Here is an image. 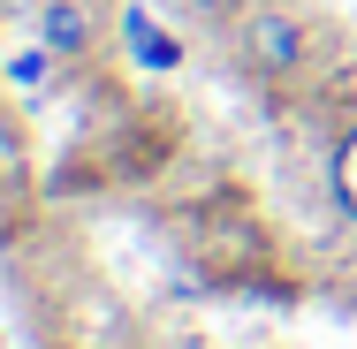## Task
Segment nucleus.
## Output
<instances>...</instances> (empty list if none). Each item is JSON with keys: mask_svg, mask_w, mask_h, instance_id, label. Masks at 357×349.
Instances as JSON below:
<instances>
[{"mask_svg": "<svg viewBox=\"0 0 357 349\" xmlns=\"http://www.w3.org/2000/svg\"><path fill=\"white\" fill-rule=\"evenodd\" d=\"M312 54H319V31L304 0H243L228 15V61L259 91H289L296 76H312Z\"/></svg>", "mask_w": 357, "mask_h": 349, "instance_id": "obj_1", "label": "nucleus"}, {"mask_svg": "<svg viewBox=\"0 0 357 349\" xmlns=\"http://www.w3.org/2000/svg\"><path fill=\"white\" fill-rule=\"evenodd\" d=\"M114 0H38V38L61 54V69H91L114 46Z\"/></svg>", "mask_w": 357, "mask_h": 349, "instance_id": "obj_2", "label": "nucleus"}, {"mask_svg": "<svg viewBox=\"0 0 357 349\" xmlns=\"http://www.w3.org/2000/svg\"><path fill=\"white\" fill-rule=\"evenodd\" d=\"M54 69H61V54H54L46 38H31V46H15V54L0 61V84H8L15 99H46V91H54Z\"/></svg>", "mask_w": 357, "mask_h": 349, "instance_id": "obj_3", "label": "nucleus"}, {"mask_svg": "<svg viewBox=\"0 0 357 349\" xmlns=\"http://www.w3.org/2000/svg\"><path fill=\"white\" fill-rule=\"evenodd\" d=\"M122 23H130V46H137V61H152V69H175V61H183V46H175L167 31H152L144 15H122Z\"/></svg>", "mask_w": 357, "mask_h": 349, "instance_id": "obj_4", "label": "nucleus"}, {"mask_svg": "<svg viewBox=\"0 0 357 349\" xmlns=\"http://www.w3.org/2000/svg\"><path fill=\"white\" fill-rule=\"evenodd\" d=\"M0 175H8V183H23V144L8 137V122H0Z\"/></svg>", "mask_w": 357, "mask_h": 349, "instance_id": "obj_5", "label": "nucleus"}, {"mask_svg": "<svg viewBox=\"0 0 357 349\" xmlns=\"http://www.w3.org/2000/svg\"><path fill=\"white\" fill-rule=\"evenodd\" d=\"M183 8H190V15H213V23H228V15L243 8V0H183Z\"/></svg>", "mask_w": 357, "mask_h": 349, "instance_id": "obj_6", "label": "nucleus"}]
</instances>
